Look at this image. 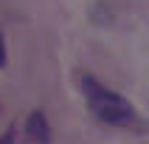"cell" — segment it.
I'll list each match as a JSON object with an SVG mask.
<instances>
[{
  "label": "cell",
  "instance_id": "6da1fadb",
  "mask_svg": "<svg viewBox=\"0 0 149 144\" xmlns=\"http://www.w3.org/2000/svg\"><path fill=\"white\" fill-rule=\"evenodd\" d=\"M82 93H84V99H87L90 113L99 119V122H104V124H118V127L135 122L132 102L124 99L121 93L104 88L96 76H82Z\"/></svg>",
  "mask_w": 149,
  "mask_h": 144
},
{
  "label": "cell",
  "instance_id": "7a4b0ae2",
  "mask_svg": "<svg viewBox=\"0 0 149 144\" xmlns=\"http://www.w3.org/2000/svg\"><path fill=\"white\" fill-rule=\"evenodd\" d=\"M25 138L31 144H48L51 141V127H48V119L42 110H34L31 116L25 119Z\"/></svg>",
  "mask_w": 149,
  "mask_h": 144
},
{
  "label": "cell",
  "instance_id": "3957f363",
  "mask_svg": "<svg viewBox=\"0 0 149 144\" xmlns=\"http://www.w3.org/2000/svg\"><path fill=\"white\" fill-rule=\"evenodd\" d=\"M0 144H20V133H17V127H11V130L0 138Z\"/></svg>",
  "mask_w": 149,
  "mask_h": 144
},
{
  "label": "cell",
  "instance_id": "277c9868",
  "mask_svg": "<svg viewBox=\"0 0 149 144\" xmlns=\"http://www.w3.org/2000/svg\"><path fill=\"white\" fill-rule=\"evenodd\" d=\"M0 68H6V42L0 37Z\"/></svg>",
  "mask_w": 149,
  "mask_h": 144
}]
</instances>
